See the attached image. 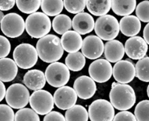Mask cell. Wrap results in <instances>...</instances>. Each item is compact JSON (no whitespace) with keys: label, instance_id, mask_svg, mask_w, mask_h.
Returning <instances> with one entry per match:
<instances>
[{"label":"cell","instance_id":"20","mask_svg":"<svg viewBox=\"0 0 149 121\" xmlns=\"http://www.w3.org/2000/svg\"><path fill=\"white\" fill-rule=\"evenodd\" d=\"M104 52L106 60L111 63H116L124 56L125 47L120 41L112 40L105 43Z\"/></svg>","mask_w":149,"mask_h":121},{"label":"cell","instance_id":"27","mask_svg":"<svg viewBox=\"0 0 149 121\" xmlns=\"http://www.w3.org/2000/svg\"><path fill=\"white\" fill-rule=\"evenodd\" d=\"M52 26L56 33L63 35L72 27V21L66 14H59L56 16L53 20Z\"/></svg>","mask_w":149,"mask_h":121},{"label":"cell","instance_id":"11","mask_svg":"<svg viewBox=\"0 0 149 121\" xmlns=\"http://www.w3.org/2000/svg\"><path fill=\"white\" fill-rule=\"evenodd\" d=\"M90 77L98 83H103L109 81L113 75V68L107 60L98 59L93 61L88 69Z\"/></svg>","mask_w":149,"mask_h":121},{"label":"cell","instance_id":"22","mask_svg":"<svg viewBox=\"0 0 149 121\" xmlns=\"http://www.w3.org/2000/svg\"><path fill=\"white\" fill-rule=\"evenodd\" d=\"M1 76L0 79L3 82L13 81L17 76L18 72L17 65L14 60L8 58H1Z\"/></svg>","mask_w":149,"mask_h":121},{"label":"cell","instance_id":"37","mask_svg":"<svg viewBox=\"0 0 149 121\" xmlns=\"http://www.w3.org/2000/svg\"><path fill=\"white\" fill-rule=\"evenodd\" d=\"M113 121H137V120L133 113L125 111L118 113Z\"/></svg>","mask_w":149,"mask_h":121},{"label":"cell","instance_id":"28","mask_svg":"<svg viewBox=\"0 0 149 121\" xmlns=\"http://www.w3.org/2000/svg\"><path fill=\"white\" fill-rule=\"evenodd\" d=\"M64 3L61 0L57 1H41V9L44 13L48 16H57L63 9Z\"/></svg>","mask_w":149,"mask_h":121},{"label":"cell","instance_id":"4","mask_svg":"<svg viewBox=\"0 0 149 121\" xmlns=\"http://www.w3.org/2000/svg\"><path fill=\"white\" fill-rule=\"evenodd\" d=\"M94 30L97 36L102 40L112 41L119 34V23L115 17L107 14L97 19Z\"/></svg>","mask_w":149,"mask_h":121},{"label":"cell","instance_id":"23","mask_svg":"<svg viewBox=\"0 0 149 121\" xmlns=\"http://www.w3.org/2000/svg\"><path fill=\"white\" fill-rule=\"evenodd\" d=\"M86 8L91 14L95 16L107 15L111 8V1H86Z\"/></svg>","mask_w":149,"mask_h":121},{"label":"cell","instance_id":"16","mask_svg":"<svg viewBox=\"0 0 149 121\" xmlns=\"http://www.w3.org/2000/svg\"><path fill=\"white\" fill-rule=\"evenodd\" d=\"M73 89L80 99L86 100L91 98L97 91L95 81L90 77L82 76L77 78L73 84Z\"/></svg>","mask_w":149,"mask_h":121},{"label":"cell","instance_id":"1","mask_svg":"<svg viewBox=\"0 0 149 121\" xmlns=\"http://www.w3.org/2000/svg\"><path fill=\"white\" fill-rule=\"evenodd\" d=\"M36 49L40 58L47 63L57 62L64 54L61 39L54 34H48L40 39Z\"/></svg>","mask_w":149,"mask_h":121},{"label":"cell","instance_id":"7","mask_svg":"<svg viewBox=\"0 0 149 121\" xmlns=\"http://www.w3.org/2000/svg\"><path fill=\"white\" fill-rule=\"evenodd\" d=\"M30 94L26 86L20 83L13 84L7 90L6 100L12 108L21 109L29 102Z\"/></svg>","mask_w":149,"mask_h":121},{"label":"cell","instance_id":"38","mask_svg":"<svg viewBox=\"0 0 149 121\" xmlns=\"http://www.w3.org/2000/svg\"><path fill=\"white\" fill-rule=\"evenodd\" d=\"M43 121H66L65 117L57 111H52L44 116Z\"/></svg>","mask_w":149,"mask_h":121},{"label":"cell","instance_id":"15","mask_svg":"<svg viewBox=\"0 0 149 121\" xmlns=\"http://www.w3.org/2000/svg\"><path fill=\"white\" fill-rule=\"evenodd\" d=\"M124 47L127 56L135 60L144 58L148 50V44L140 36H134L129 38Z\"/></svg>","mask_w":149,"mask_h":121},{"label":"cell","instance_id":"3","mask_svg":"<svg viewBox=\"0 0 149 121\" xmlns=\"http://www.w3.org/2000/svg\"><path fill=\"white\" fill-rule=\"evenodd\" d=\"M25 29L33 38L41 39L48 35L52 29V22L48 16L42 12L30 14L25 21Z\"/></svg>","mask_w":149,"mask_h":121},{"label":"cell","instance_id":"9","mask_svg":"<svg viewBox=\"0 0 149 121\" xmlns=\"http://www.w3.org/2000/svg\"><path fill=\"white\" fill-rule=\"evenodd\" d=\"M88 115L91 121H113L114 107L105 99H97L90 105Z\"/></svg>","mask_w":149,"mask_h":121},{"label":"cell","instance_id":"10","mask_svg":"<svg viewBox=\"0 0 149 121\" xmlns=\"http://www.w3.org/2000/svg\"><path fill=\"white\" fill-rule=\"evenodd\" d=\"M25 29V22L23 17L15 13L4 16L1 20V29L4 34L10 38L20 36Z\"/></svg>","mask_w":149,"mask_h":121},{"label":"cell","instance_id":"12","mask_svg":"<svg viewBox=\"0 0 149 121\" xmlns=\"http://www.w3.org/2000/svg\"><path fill=\"white\" fill-rule=\"evenodd\" d=\"M78 95L71 87L63 86L58 88L54 94L56 106L61 110H68L75 105Z\"/></svg>","mask_w":149,"mask_h":121},{"label":"cell","instance_id":"41","mask_svg":"<svg viewBox=\"0 0 149 121\" xmlns=\"http://www.w3.org/2000/svg\"><path fill=\"white\" fill-rule=\"evenodd\" d=\"M143 37L147 43L149 45V23L145 26L143 30Z\"/></svg>","mask_w":149,"mask_h":121},{"label":"cell","instance_id":"29","mask_svg":"<svg viewBox=\"0 0 149 121\" xmlns=\"http://www.w3.org/2000/svg\"><path fill=\"white\" fill-rule=\"evenodd\" d=\"M136 77L144 82H149V57L139 60L135 65Z\"/></svg>","mask_w":149,"mask_h":121},{"label":"cell","instance_id":"31","mask_svg":"<svg viewBox=\"0 0 149 121\" xmlns=\"http://www.w3.org/2000/svg\"><path fill=\"white\" fill-rule=\"evenodd\" d=\"M134 113L137 121H149V100L140 102L135 108Z\"/></svg>","mask_w":149,"mask_h":121},{"label":"cell","instance_id":"32","mask_svg":"<svg viewBox=\"0 0 149 121\" xmlns=\"http://www.w3.org/2000/svg\"><path fill=\"white\" fill-rule=\"evenodd\" d=\"M15 121H40V118L33 109L23 108L16 113Z\"/></svg>","mask_w":149,"mask_h":121},{"label":"cell","instance_id":"21","mask_svg":"<svg viewBox=\"0 0 149 121\" xmlns=\"http://www.w3.org/2000/svg\"><path fill=\"white\" fill-rule=\"evenodd\" d=\"M119 28L123 34L132 38L140 33L141 21L137 17L133 15L123 17L120 20Z\"/></svg>","mask_w":149,"mask_h":121},{"label":"cell","instance_id":"17","mask_svg":"<svg viewBox=\"0 0 149 121\" xmlns=\"http://www.w3.org/2000/svg\"><path fill=\"white\" fill-rule=\"evenodd\" d=\"M95 27L94 18L89 13L82 12L77 14L72 20V28L74 31L85 35L91 33Z\"/></svg>","mask_w":149,"mask_h":121},{"label":"cell","instance_id":"34","mask_svg":"<svg viewBox=\"0 0 149 121\" xmlns=\"http://www.w3.org/2000/svg\"><path fill=\"white\" fill-rule=\"evenodd\" d=\"M135 13L140 21L144 23H149V1L140 3L136 7Z\"/></svg>","mask_w":149,"mask_h":121},{"label":"cell","instance_id":"5","mask_svg":"<svg viewBox=\"0 0 149 121\" xmlns=\"http://www.w3.org/2000/svg\"><path fill=\"white\" fill-rule=\"evenodd\" d=\"M13 55L17 66L23 69L32 68L38 61V52L36 48L29 43H21L17 46Z\"/></svg>","mask_w":149,"mask_h":121},{"label":"cell","instance_id":"30","mask_svg":"<svg viewBox=\"0 0 149 121\" xmlns=\"http://www.w3.org/2000/svg\"><path fill=\"white\" fill-rule=\"evenodd\" d=\"M16 5L19 10L23 13L32 14L38 10L41 6V1H21L17 0Z\"/></svg>","mask_w":149,"mask_h":121},{"label":"cell","instance_id":"26","mask_svg":"<svg viewBox=\"0 0 149 121\" xmlns=\"http://www.w3.org/2000/svg\"><path fill=\"white\" fill-rule=\"evenodd\" d=\"M88 112L83 106L74 105L68 109L65 113L66 121H88Z\"/></svg>","mask_w":149,"mask_h":121},{"label":"cell","instance_id":"39","mask_svg":"<svg viewBox=\"0 0 149 121\" xmlns=\"http://www.w3.org/2000/svg\"><path fill=\"white\" fill-rule=\"evenodd\" d=\"M16 3L15 0H10V1H0V9L1 11H8L13 8Z\"/></svg>","mask_w":149,"mask_h":121},{"label":"cell","instance_id":"19","mask_svg":"<svg viewBox=\"0 0 149 121\" xmlns=\"http://www.w3.org/2000/svg\"><path fill=\"white\" fill-rule=\"evenodd\" d=\"M45 75L39 69L28 71L23 77V83L30 90L37 91L44 87L46 84Z\"/></svg>","mask_w":149,"mask_h":121},{"label":"cell","instance_id":"24","mask_svg":"<svg viewBox=\"0 0 149 121\" xmlns=\"http://www.w3.org/2000/svg\"><path fill=\"white\" fill-rule=\"evenodd\" d=\"M136 1H111V9L114 13L119 16H130L136 8Z\"/></svg>","mask_w":149,"mask_h":121},{"label":"cell","instance_id":"36","mask_svg":"<svg viewBox=\"0 0 149 121\" xmlns=\"http://www.w3.org/2000/svg\"><path fill=\"white\" fill-rule=\"evenodd\" d=\"M0 43H1V58H6L11 51V43L8 39L4 36H0Z\"/></svg>","mask_w":149,"mask_h":121},{"label":"cell","instance_id":"42","mask_svg":"<svg viewBox=\"0 0 149 121\" xmlns=\"http://www.w3.org/2000/svg\"><path fill=\"white\" fill-rule=\"evenodd\" d=\"M147 96H148V98H149V84H148V86H147Z\"/></svg>","mask_w":149,"mask_h":121},{"label":"cell","instance_id":"8","mask_svg":"<svg viewBox=\"0 0 149 121\" xmlns=\"http://www.w3.org/2000/svg\"><path fill=\"white\" fill-rule=\"evenodd\" d=\"M29 104L36 113L40 115H46L53 109L54 97L47 90L35 91L30 97Z\"/></svg>","mask_w":149,"mask_h":121},{"label":"cell","instance_id":"13","mask_svg":"<svg viewBox=\"0 0 149 121\" xmlns=\"http://www.w3.org/2000/svg\"><path fill=\"white\" fill-rule=\"evenodd\" d=\"M104 50L102 40L95 35L86 36L83 40L81 47L82 54L89 59H96L100 57Z\"/></svg>","mask_w":149,"mask_h":121},{"label":"cell","instance_id":"18","mask_svg":"<svg viewBox=\"0 0 149 121\" xmlns=\"http://www.w3.org/2000/svg\"><path fill=\"white\" fill-rule=\"evenodd\" d=\"M61 43L63 50L70 54L77 52L81 49L83 41L80 34L75 31L69 30L62 35Z\"/></svg>","mask_w":149,"mask_h":121},{"label":"cell","instance_id":"35","mask_svg":"<svg viewBox=\"0 0 149 121\" xmlns=\"http://www.w3.org/2000/svg\"><path fill=\"white\" fill-rule=\"evenodd\" d=\"M1 121H15V115L13 110L9 105L2 104L0 105Z\"/></svg>","mask_w":149,"mask_h":121},{"label":"cell","instance_id":"2","mask_svg":"<svg viewBox=\"0 0 149 121\" xmlns=\"http://www.w3.org/2000/svg\"><path fill=\"white\" fill-rule=\"evenodd\" d=\"M111 104L116 109L125 111L132 108L136 102L133 88L127 84L113 82L109 93Z\"/></svg>","mask_w":149,"mask_h":121},{"label":"cell","instance_id":"33","mask_svg":"<svg viewBox=\"0 0 149 121\" xmlns=\"http://www.w3.org/2000/svg\"><path fill=\"white\" fill-rule=\"evenodd\" d=\"M64 7L66 10L72 14H79L84 10L86 6V1H69L65 0Z\"/></svg>","mask_w":149,"mask_h":121},{"label":"cell","instance_id":"40","mask_svg":"<svg viewBox=\"0 0 149 121\" xmlns=\"http://www.w3.org/2000/svg\"><path fill=\"white\" fill-rule=\"evenodd\" d=\"M0 90H1V93H0V101L1 102L4 99V98H6L7 91L6 89V86L3 82H0Z\"/></svg>","mask_w":149,"mask_h":121},{"label":"cell","instance_id":"14","mask_svg":"<svg viewBox=\"0 0 149 121\" xmlns=\"http://www.w3.org/2000/svg\"><path fill=\"white\" fill-rule=\"evenodd\" d=\"M115 80L120 84L131 82L136 76L135 67L129 60H121L116 63L113 68Z\"/></svg>","mask_w":149,"mask_h":121},{"label":"cell","instance_id":"25","mask_svg":"<svg viewBox=\"0 0 149 121\" xmlns=\"http://www.w3.org/2000/svg\"><path fill=\"white\" fill-rule=\"evenodd\" d=\"M86 59L82 53L77 52L68 54L65 59V64L69 70L79 71L85 67Z\"/></svg>","mask_w":149,"mask_h":121},{"label":"cell","instance_id":"6","mask_svg":"<svg viewBox=\"0 0 149 121\" xmlns=\"http://www.w3.org/2000/svg\"><path fill=\"white\" fill-rule=\"evenodd\" d=\"M45 75L47 82L56 88L65 86L70 77L69 69L66 64L59 62L49 64L46 68Z\"/></svg>","mask_w":149,"mask_h":121}]
</instances>
